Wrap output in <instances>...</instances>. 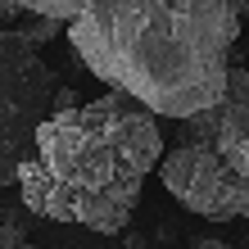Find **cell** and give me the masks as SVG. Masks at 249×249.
<instances>
[{
	"label": "cell",
	"instance_id": "6da1fadb",
	"mask_svg": "<svg viewBox=\"0 0 249 249\" xmlns=\"http://www.w3.org/2000/svg\"><path fill=\"white\" fill-rule=\"evenodd\" d=\"M64 18L68 46L105 86L159 118H186L227 91L249 0H18Z\"/></svg>",
	"mask_w": 249,
	"mask_h": 249
},
{
	"label": "cell",
	"instance_id": "7a4b0ae2",
	"mask_svg": "<svg viewBox=\"0 0 249 249\" xmlns=\"http://www.w3.org/2000/svg\"><path fill=\"white\" fill-rule=\"evenodd\" d=\"M32 154L59 190L68 222L91 227L95 236H118L141 204L145 177L163 159V127L150 105L109 86L91 105L46 113Z\"/></svg>",
	"mask_w": 249,
	"mask_h": 249
},
{
	"label": "cell",
	"instance_id": "3957f363",
	"mask_svg": "<svg viewBox=\"0 0 249 249\" xmlns=\"http://www.w3.org/2000/svg\"><path fill=\"white\" fill-rule=\"evenodd\" d=\"M159 177L181 209L209 222L249 217V68L231 64L227 91L177 118V141L159 159Z\"/></svg>",
	"mask_w": 249,
	"mask_h": 249
},
{
	"label": "cell",
	"instance_id": "277c9868",
	"mask_svg": "<svg viewBox=\"0 0 249 249\" xmlns=\"http://www.w3.org/2000/svg\"><path fill=\"white\" fill-rule=\"evenodd\" d=\"M54 72L18 27H0V186L18 181L32 136L50 113Z\"/></svg>",
	"mask_w": 249,
	"mask_h": 249
},
{
	"label": "cell",
	"instance_id": "5b68a950",
	"mask_svg": "<svg viewBox=\"0 0 249 249\" xmlns=\"http://www.w3.org/2000/svg\"><path fill=\"white\" fill-rule=\"evenodd\" d=\"M18 32H23L27 41H32V46H50V41L64 32V18H50V14H36V18H32V23H23Z\"/></svg>",
	"mask_w": 249,
	"mask_h": 249
},
{
	"label": "cell",
	"instance_id": "8992f818",
	"mask_svg": "<svg viewBox=\"0 0 249 249\" xmlns=\"http://www.w3.org/2000/svg\"><path fill=\"white\" fill-rule=\"evenodd\" d=\"M0 249H23V231L14 227V217H5V227H0Z\"/></svg>",
	"mask_w": 249,
	"mask_h": 249
},
{
	"label": "cell",
	"instance_id": "52a82bcc",
	"mask_svg": "<svg viewBox=\"0 0 249 249\" xmlns=\"http://www.w3.org/2000/svg\"><path fill=\"white\" fill-rule=\"evenodd\" d=\"M72 105H77L72 86H54V95H50V113H59V109H72Z\"/></svg>",
	"mask_w": 249,
	"mask_h": 249
},
{
	"label": "cell",
	"instance_id": "ba28073f",
	"mask_svg": "<svg viewBox=\"0 0 249 249\" xmlns=\"http://www.w3.org/2000/svg\"><path fill=\"white\" fill-rule=\"evenodd\" d=\"M18 14H32V9H23L18 0H0V23H5V27L18 23Z\"/></svg>",
	"mask_w": 249,
	"mask_h": 249
},
{
	"label": "cell",
	"instance_id": "9c48e42d",
	"mask_svg": "<svg viewBox=\"0 0 249 249\" xmlns=\"http://www.w3.org/2000/svg\"><path fill=\"white\" fill-rule=\"evenodd\" d=\"M190 249H231V245H222V240H195Z\"/></svg>",
	"mask_w": 249,
	"mask_h": 249
},
{
	"label": "cell",
	"instance_id": "30bf717a",
	"mask_svg": "<svg viewBox=\"0 0 249 249\" xmlns=\"http://www.w3.org/2000/svg\"><path fill=\"white\" fill-rule=\"evenodd\" d=\"M23 249H36V245H27V240H23Z\"/></svg>",
	"mask_w": 249,
	"mask_h": 249
}]
</instances>
